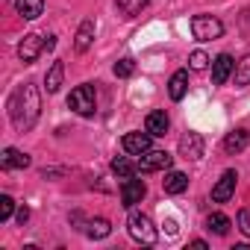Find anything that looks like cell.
Returning <instances> with one entry per match:
<instances>
[{"label":"cell","mask_w":250,"mask_h":250,"mask_svg":"<svg viewBox=\"0 0 250 250\" xmlns=\"http://www.w3.org/2000/svg\"><path fill=\"white\" fill-rule=\"evenodd\" d=\"M191 36H194L197 42L221 39V36H224V24H221L215 15H194V18H191Z\"/></svg>","instance_id":"cell-4"},{"label":"cell","mask_w":250,"mask_h":250,"mask_svg":"<svg viewBox=\"0 0 250 250\" xmlns=\"http://www.w3.org/2000/svg\"><path fill=\"white\" fill-rule=\"evenodd\" d=\"M136 74V62L127 56V59H118L115 62V77H121V80H127V77H133Z\"/></svg>","instance_id":"cell-25"},{"label":"cell","mask_w":250,"mask_h":250,"mask_svg":"<svg viewBox=\"0 0 250 250\" xmlns=\"http://www.w3.org/2000/svg\"><path fill=\"white\" fill-rule=\"evenodd\" d=\"M15 9H18L21 18L36 21V18L44 15V0H15Z\"/></svg>","instance_id":"cell-18"},{"label":"cell","mask_w":250,"mask_h":250,"mask_svg":"<svg viewBox=\"0 0 250 250\" xmlns=\"http://www.w3.org/2000/svg\"><path fill=\"white\" fill-rule=\"evenodd\" d=\"M94 18H85L83 24H80V30H77V36H74V50L77 53H85L91 44H94Z\"/></svg>","instance_id":"cell-13"},{"label":"cell","mask_w":250,"mask_h":250,"mask_svg":"<svg viewBox=\"0 0 250 250\" xmlns=\"http://www.w3.org/2000/svg\"><path fill=\"white\" fill-rule=\"evenodd\" d=\"M62 80H65V65H62V62H53L50 71H47V77H44V88H47V94H56V91L62 88Z\"/></svg>","instance_id":"cell-20"},{"label":"cell","mask_w":250,"mask_h":250,"mask_svg":"<svg viewBox=\"0 0 250 250\" xmlns=\"http://www.w3.org/2000/svg\"><path fill=\"white\" fill-rule=\"evenodd\" d=\"M0 165H3L6 171H24V168H30V156L21 153L18 147H6L3 153H0Z\"/></svg>","instance_id":"cell-14"},{"label":"cell","mask_w":250,"mask_h":250,"mask_svg":"<svg viewBox=\"0 0 250 250\" xmlns=\"http://www.w3.org/2000/svg\"><path fill=\"white\" fill-rule=\"evenodd\" d=\"M12 212H15V200H12V194H0V224H6V221L12 218Z\"/></svg>","instance_id":"cell-26"},{"label":"cell","mask_w":250,"mask_h":250,"mask_svg":"<svg viewBox=\"0 0 250 250\" xmlns=\"http://www.w3.org/2000/svg\"><path fill=\"white\" fill-rule=\"evenodd\" d=\"M188 247H194V250H206V241H203V238H194Z\"/></svg>","instance_id":"cell-30"},{"label":"cell","mask_w":250,"mask_h":250,"mask_svg":"<svg viewBox=\"0 0 250 250\" xmlns=\"http://www.w3.org/2000/svg\"><path fill=\"white\" fill-rule=\"evenodd\" d=\"M145 194H147V186L142 180H136V177H130V180L121 183V203L127 206V209H133L136 203H142Z\"/></svg>","instance_id":"cell-8"},{"label":"cell","mask_w":250,"mask_h":250,"mask_svg":"<svg viewBox=\"0 0 250 250\" xmlns=\"http://www.w3.org/2000/svg\"><path fill=\"white\" fill-rule=\"evenodd\" d=\"M118 3V12L124 15V18H136V15H142V9L147 6V0H115Z\"/></svg>","instance_id":"cell-24"},{"label":"cell","mask_w":250,"mask_h":250,"mask_svg":"<svg viewBox=\"0 0 250 250\" xmlns=\"http://www.w3.org/2000/svg\"><path fill=\"white\" fill-rule=\"evenodd\" d=\"M186 91H188V71H174V77H171V83H168L171 100H183Z\"/></svg>","instance_id":"cell-19"},{"label":"cell","mask_w":250,"mask_h":250,"mask_svg":"<svg viewBox=\"0 0 250 250\" xmlns=\"http://www.w3.org/2000/svg\"><path fill=\"white\" fill-rule=\"evenodd\" d=\"M235 218H238V229L250 238V212H247V209H238V215H235Z\"/></svg>","instance_id":"cell-28"},{"label":"cell","mask_w":250,"mask_h":250,"mask_svg":"<svg viewBox=\"0 0 250 250\" xmlns=\"http://www.w3.org/2000/svg\"><path fill=\"white\" fill-rule=\"evenodd\" d=\"M68 106H71L77 115H83V118H91V115L97 112V94H94V85H91V83H83V85H77V88L68 94Z\"/></svg>","instance_id":"cell-2"},{"label":"cell","mask_w":250,"mask_h":250,"mask_svg":"<svg viewBox=\"0 0 250 250\" xmlns=\"http://www.w3.org/2000/svg\"><path fill=\"white\" fill-rule=\"evenodd\" d=\"M150 133L145 130V133H127L121 139V147L127 150V153H133V156H142V153H147L150 150Z\"/></svg>","instance_id":"cell-10"},{"label":"cell","mask_w":250,"mask_h":250,"mask_svg":"<svg viewBox=\"0 0 250 250\" xmlns=\"http://www.w3.org/2000/svg\"><path fill=\"white\" fill-rule=\"evenodd\" d=\"M247 145H250V133H247V130H232V133H227V139H224V150H227L229 156L241 153Z\"/></svg>","instance_id":"cell-15"},{"label":"cell","mask_w":250,"mask_h":250,"mask_svg":"<svg viewBox=\"0 0 250 250\" xmlns=\"http://www.w3.org/2000/svg\"><path fill=\"white\" fill-rule=\"evenodd\" d=\"M206 229L215 232V235H227V232H229V218L221 215V212H212V215L206 218Z\"/></svg>","instance_id":"cell-23"},{"label":"cell","mask_w":250,"mask_h":250,"mask_svg":"<svg viewBox=\"0 0 250 250\" xmlns=\"http://www.w3.org/2000/svg\"><path fill=\"white\" fill-rule=\"evenodd\" d=\"M162 188H165V194H183L188 188V177L183 171H168L162 180Z\"/></svg>","instance_id":"cell-16"},{"label":"cell","mask_w":250,"mask_h":250,"mask_svg":"<svg viewBox=\"0 0 250 250\" xmlns=\"http://www.w3.org/2000/svg\"><path fill=\"white\" fill-rule=\"evenodd\" d=\"M145 130H147L153 139H162V136L171 130V118L165 115V109H153V112L147 115V121H145Z\"/></svg>","instance_id":"cell-11"},{"label":"cell","mask_w":250,"mask_h":250,"mask_svg":"<svg viewBox=\"0 0 250 250\" xmlns=\"http://www.w3.org/2000/svg\"><path fill=\"white\" fill-rule=\"evenodd\" d=\"M136 171H139V165H133L127 156L112 159V174H115L118 180H130V177H136Z\"/></svg>","instance_id":"cell-21"},{"label":"cell","mask_w":250,"mask_h":250,"mask_svg":"<svg viewBox=\"0 0 250 250\" xmlns=\"http://www.w3.org/2000/svg\"><path fill=\"white\" fill-rule=\"evenodd\" d=\"M209 62H212V59H209L203 50H194V53L188 56V68H191V71H206V68H209Z\"/></svg>","instance_id":"cell-27"},{"label":"cell","mask_w":250,"mask_h":250,"mask_svg":"<svg viewBox=\"0 0 250 250\" xmlns=\"http://www.w3.org/2000/svg\"><path fill=\"white\" fill-rule=\"evenodd\" d=\"M171 162H174V156L168 153V150H147V153H142V159H139V171L142 174H153V171H168L171 168Z\"/></svg>","instance_id":"cell-6"},{"label":"cell","mask_w":250,"mask_h":250,"mask_svg":"<svg viewBox=\"0 0 250 250\" xmlns=\"http://www.w3.org/2000/svg\"><path fill=\"white\" fill-rule=\"evenodd\" d=\"M127 229H130L133 241H139V244H145V247H153V244H156V238H159V232H156L153 221H150L147 215H142V212H133V215H130Z\"/></svg>","instance_id":"cell-3"},{"label":"cell","mask_w":250,"mask_h":250,"mask_svg":"<svg viewBox=\"0 0 250 250\" xmlns=\"http://www.w3.org/2000/svg\"><path fill=\"white\" fill-rule=\"evenodd\" d=\"M235 183H238V174L229 168V171H224L221 174V180L212 186V200L215 203H229L232 200V194H235Z\"/></svg>","instance_id":"cell-7"},{"label":"cell","mask_w":250,"mask_h":250,"mask_svg":"<svg viewBox=\"0 0 250 250\" xmlns=\"http://www.w3.org/2000/svg\"><path fill=\"white\" fill-rule=\"evenodd\" d=\"M83 232H85L91 241H100V238H109V232H112V224H109L106 218H91V221H85Z\"/></svg>","instance_id":"cell-17"},{"label":"cell","mask_w":250,"mask_h":250,"mask_svg":"<svg viewBox=\"0 0 250 250\" xmlns=\"http://www.w3.org/2000/svg\"><path fill=\"white\" fill-rule=\"evenodd\" d=\"M232 71H235V62H232L229 53H218V56L212 59V83H215V85H224V83L232 77Z\"/></svg>","instance_id":"cell-9"},{"label":"cell","mask_w":250,"mask_h":250,"mask_svg":"<svg viewBox=\"0 0 250 250\" xmlns=\"http://www.w3.org/2000/svg\"><path fill=\"white\" fill-rule=\"evenodd\" d=\"M180 156L183 159H200L203 156V136L200 133H186L180 139Z\"/></svg>","instance_id":"cell-12"},{"label":"cell","mask_w":250,"mask_h":250,"mask_svg":"<svg viewBox=\"0 0 250 250\" xmlns=\"http://www.w3.org/2000/svg\"><path fill=\"white\" fill-rule=\"evenodd\" d=\"M232 80H235V85H238V88H244V85H250V53H247V56H241V59L235 62V71H232Z\"/></svg>","instance_id":"cell-22"},{"label":"cell","mask_w":250,"mask_h":250,"mask_svg":"<svg viewBox=\"0 0 250 250\" xmlns=\"http://www.w3.org/2000/svg\"><path fill=\"white\" fill-rule=\"evenodd\" d=\"M42 115V97L36 83H24L15 88V94L9 97V118L15 124L18 133H30L36 127V121Z\"/></svg>","instance_id":"cell-1"},{"label":"cell","mask_w":250,"mask_h":250,"mask_svg":"<svg viewBox=\"0 0 250 250\" xmlns=\"http://www.w3.org/2000/svg\"><path fill=\"white\" fill-rule=\"evenodd\" d=\"M27 218H30V209H27V206H21V209H18V224L24 227V224H27Z\"/></svg>","instance_id":"cell-29"},{"label":"cell","mask_w":250,"mask_h":250,"mask_svg":"<svg viewBox=\"0 0 250 250\" xmlns=\"http://www.w3.org/2000/svg\"><path fill=\"white\" fill-rule=\"evenodd\" d=\"M44 50H47V39L39 36V33H30V36H24V42L18 44V59H21L24 65H33Z\"/></svg>","instance_id":"cell-5"}]
</instances>
